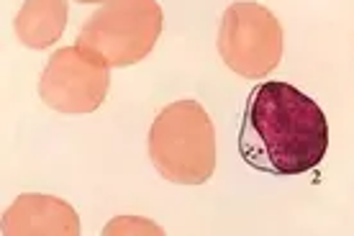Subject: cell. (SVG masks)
Wrapping results in <instances>:
<instances>
[{
    "mask_svg": "<svg viewBox=\"0 0 354 236\" xmlns=\"http://www.w3.org/2000/svg\"><path fill=\"white\" fill-rule=\"evenodd\" d=\"M6 236H77L80 219L67 201L41 192L18 195L3 216Z\"/></svg>",
    "mask_w": 354,
    "mask_h": 236,
    "instance_id": "6",
    "label": "cell"
},
{
    "mask_svg": "<svg viewBox=\"0 0 354 236\" xmlns=\"http://www.w3.org/2000/svg\"><path fill=\"white\" fill-rule=\"evenodd\" d=\"M149 159L165 180L203 185L216 170V129L195 100H177L162 111L149 129Z\"/></svg>",
    "mask_w": 354,
    "mask_h": 236,
    "instance_id": "2",
    "label": "cell"
},
{
    "mask_svg": "<svg viewBox=\"0 0 354 236\" xmlns=\"http://www.w3.org/2000/svg\"><path fill=\"white\" fill-rule=\"evenodd\" d=\"M67 18H70L67 0H26L18 10L13 26L21 44L31 49H46L54 42H59Z\"/></svg>",
    "mask_w": 354,
    "mask_h": 236,
    "instance_id": "7",
    "label": "cell"
},
{
    "mask_svg": "<svg viewBox=\"0 0 354 236\" xmlns=\"http://www.w3.org/2000/svg\"><path fill=\"white\" fill-rule=\"evenodd\" d=\"M77 3H106V0H77Z\"/></svg>",
    "mask_w": 354,
    "mask_h": 236,
    "instance_id": "8",
    "label": "cell"
},
{
    "mask_svg": "<svg viewBox=\"0 0 354 236\" xmlns=\"http://www.w3.org/2000/svg\"><path fill=\"white\" fill-rule=\"evenodd\" d=\"M111 67L85 46L54 52L39 82V96L59 114H93L111 88Z\"/></svg>",
    "mask_w": 354,
    "mask_h": 236,
    "instance_id": "5",
    "label": "cell"
},
{
    "mask_svg": "<svg viewBox=\"0 0 354 236\" xmlns=\"http://www.w3.org/2000/svg\"><path fill=\"white\" fill-rule=\"evenodd\" d=\"M328 123L321 105L290 82H262L247 98L239 152L249 167L277 177L303 175L321 165Z\"/></svg>",
    "mask_w": 354,
    "mask_h": 236,
    "instance_id": "1",
    "label": "cell"
},
{
    "mask_svg": "<svg viewBox=\"0 0 354 236\" xmlns=\"http://www.w3.org/2000/svg\"><path fill=\"white\" fill-rule=\"evenodd\" d=\"M160 34L157 0H106L82 26L77 44L103 57L108 67H129L149 57Z\"/></svg>",
    "mask_w": 354,
    "mask_h": 236,
    "instance_id": "3",
    "label": "cell"
},
{
    "mask_svg": "<svg viewBox=\"0 0 354 236\" xmlns=\"http://www.w3.org/2000/svg\"><path fill=\"white\" fill-rule=\"evenodd\" d=\"M218 54L231 72L267 78L283 60V26L259 3H231L218 28Z\"/></svg>",
    "mask_w": 354,
    "mask_h": 236,
    "instance_id": "4",
    "label": "cell"
}]
</instances>
